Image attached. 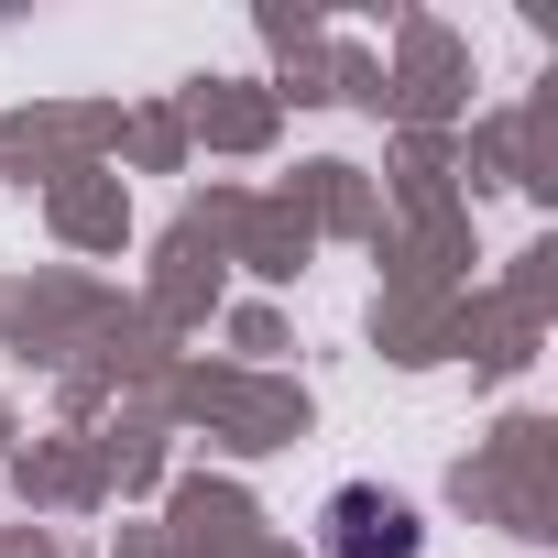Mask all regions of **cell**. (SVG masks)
<instances>
[{"mask_svg": "<svg viewBox=\"0 0 558 558\" xmlns=\"http://www.w3.org/2000/svg\"><path fill=\"white\" fill-rule=\"evenodd\" d=\"M416 547H427V525H416V504L384 493V482H340V493L318 504V558H416Z\"/></svg>", "mask_w": 558, "mask_h": 558, "instance_id": "obj_1", "label": "cell"}]
</instances>
